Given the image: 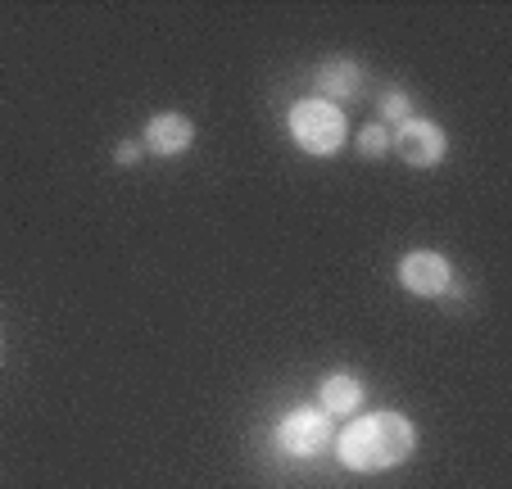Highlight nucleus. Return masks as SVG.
Returning <instances> with one entry per match:
<instances>
[{"mask_svg": "<svg viewBox=\"0 0 512 489\" xmlns=\"http://www.w3.org/2000/svg\"><path fill=\"white\" fill-rule=\"evenodd\" d=\"M191 141H195V127H191V118H182V114H159L145 123V145L155 154H164V159L191 150Z\"/></svg>", "mask_w": 512, "mask_h": 489, "instance_id": "obj_6", "label": "nucleus"}, {"mask_svg": "<svg viewBox=\"0 0 512 489\" xmlns=\"http://www.w3.org/2000/svg\"><path fill=\"white\" fill-rule=\"evenodd\" d=\"M413 449H417V431H413V422L399 413L358 417L336 440V453L349 471H386V467H395V462H404Z\"/></svg>", "mask_w": 512, "mask_h": 489, "instance_id": "obj_1", "label": "nucleus"}, {"mask_svg": "<svg viewBox=\"0 0 512 489\" xmlns=\"http://www.w3.org/2000/svg\"><path fill=\"white\" fill-rule=\"evenodd\" d=\"M277 440L290 458H318L331 444V417L322 413V408H295V413L277 426Z\"/></svg>", "mask_w": 512, "mask_h": 489, "instance_id": "obj_3", "label": "nucleus"}, {"mask_svg": "<svg viewBox=\"0 0 512 489\" xmlns=\"http://www.w3.org/2000/svg\"><path fill=\"white\" fill-rule=\"evenodd\" d=\"M395 150L404 163H413V168H435V163L445 159L449 141L445 132L435 123H426V118H404V123L395 127Z\"/></svg>", "mask_w": 512, "mask_h": 489, "instance_id": "obj_4", "label": "nucleus"}, {"mask_svg": "<svg viewBox=\"0 0 512 489\" xmlns=\"http://www.w3.org/2000/svg\"><path fill=\"white\" fill-rule=\"evenodd\" d=\"M318 399H322V413L327 417H349V413H358V403H363V381L349 372H331L327 381H322Z\"/></svg>", "mask_w": 512, "mask_h": 489, "instance_id": "obj_7", "label": "nucleus"}, {"mask_svg": "<svg viewBox=\"0 0 512 489\" xmlns=\"http://www.w3.org/2000/svg\"><path fill=\"white\" fill-rule=\"evenodd\" d=\"M381 118L404 123V118H408V96H404V91H386V96H381Z\"/></svg>", "mask_w": 512, "mask_h": 489, "instance_id": "obj_10", "label": "nucleus"}, {"mask_svg": "<svg viewBox=\"0 0 512 489\" xmlns=\"http://www.w3.org/2000/svg\"><path fill=\"white\" fill-rule=\"evenodd\" d=\"M136 159H141V145H132V141L118 145V163H136Z\"/></svg>", "mask_w": 512, "mask_h": 489, "instance_id": "obj_11", "label": "nucleus"}, {"mask_svg": "<svg viewBox=\"0 0 512 489\" xmlns=\"http://www.w3.org/2000/svg\"><path fill=\"white\" fill-rule=\"evenodd\" d=\"M358 150H363V154H372V159H381V154L390 150V136H386V127H363V132H358Z\"/></svg>", "mask_w": 512, "mask_h": 489, "instance_id": "obj_9", "label": "nucleus"}, {"mask_svg": "<svg viewBox=\"0 0 512 489\" xmlns=\"http://www.w3.org/2000/svg\"><path fill=\"white\" fill-rule=\"evenodd\" d=\"M358 87H363V68L354 59H331L318 68V91H327V96H358Z\"/></svg>", "mask_w": 512, "mask_h": 489, "instance_id": "obj_8", "label": "nucleus"}, {"mask_svg": "<svg viewBox=\"0 0 512 489\" xmlns=\"http://www.w3.org/2000/svg\"><path fill=\"white\" fill-rule=\"evenodd\" d=\"M290 136L309 154H336L345 145V114L331 100L313 96L290 109Z\"/></svg>", "mask_w": 512, "mask_h": 489, "instance_id": "obj_2", "label": "nucleus"}, {"mask_svg": "<svg viewBox=\"0 0 512 489\" xmlns=\"http://www.w3.org/2000/svg\"><path fill=\"white\" fill-rule=\"evenodd\" d=\"M449 277H454V268H449L445 254L435 250H413L404 254V263H399V281H404L413 295H445L449 290Z\"/></svg>", "mask_w": 512, "mask_h": 489, "instance_id": "obj_5", "label": "nucleus"}]
</instances>
